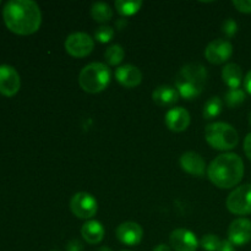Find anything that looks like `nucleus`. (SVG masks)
Returning <instances> with one entry per match:
<instances>
[{
  "instance_id": "obj_4",
  "label": "nucleus",
  "mask_w": 251,
  "mask_h": 251,
  "mask_svg": "<svg viewBox=\"0 0 251 251\" xmlns=\"http://www.w3.org/2000/svg\"><path fill=\"white\" fill-rule=\"evenodd\" d=\"M112 73L104 63H91L78 75V83L85 92L100 93L109 85Z\"/></svg>"
},
{
  "instance_id": "obj_24",
  "label": "nucleus",
  "mask_w": 251,
  "mask_h": 251,
  "mask_svg": "<svg viewBox=\"0 0 251 251\" xmlns=\"http://www.w3.org/2000/svg\"><path fill=\"white\" fill-rule=\"evenodd\" d=\"M247 98L244 91L242 88H235V90H229L226 93L225 102L229 108H237L240 104H243Z\"/></svg>"
},
{
  "instance_id": "obj_31",
  "label": "nucleus",
  "mask_w": 251,
  "mask_h": 251,
  "mask_svg": "<svg viewBox=\"0 0 251 251\" xmlns=\"http://www.w3.org/2000/svg\"><path fill=\"white\" fill-rule=\"evenodd\" d=\"M217 251H235L234 245L229 240H222Z\"/></svg>"
},
{
  "instance_id": "obj_36",
  "label": "nucleus",
  "mask_w": 251,
  "mask_h": 251,
  "mask_svg": "<svg viewBox=\"0 0 251 251\" xmlns=\"http://www.w3.org/2000/svg\"><path fill=\"white\" fill-rule=\"evenodd\" d=\"M123 251H130V250H123Z\"/></svg>"
},
{
  "instance_id": "obj_35",
  "label": "nucleus",
  "mask_w": 251,
  "mask_h": 251,
  "mask_svg": "<svg viewBox=\"0 0 251 251\" xmlns=\"http://www.w3.org/2000/svg\"><path fill=\"white\" fill-rule=\"evenodd\" d=\"M249 124H250V126H251V112H250V114H249Z\"/></svg>"
},
{
  "instance_id": "obj_14",
  "label": "nucleus",
  "mask_w": 251,
  "mask_h": 251,
  "mask_svg": "<svg viewBox=\"0 0 251 251\" xmlns=\"http://www.w3.org/2000/svg\"><path fill=\"white\" fill-rule=\"evenodd\" d=\"M179 163H180L181 169L188 174H190V176H203L207 172L205 159L198 152L189 151L183 153L180 159H179Z\"/></svg>"
},
{
  "instance_id": "obj_23",
  "label": "nucleus",
  "mask_w": 251,
  "mask_h": 251,
  "mask_svg": "<svg viewBox=\"0 0 251 251\" xmlns=\"http://www.w3.org/2000/svg\"><path fill=\"white\" fill-rule=\"evenodd\" d=\"M125 56V50L119 44H113L104 51V59L109 65L117 66L123 61Z\"/></svg>"
},
{
  "instance_id": "obj_30",
  "label": "nucleus",
  "mask_w": 251,
  "mask_h": 251,
  "mask_svg": "<svg viewBox=\"0 0 251 251\" xmlns=\"http://www.w3.org/2000/svg\"><path fill=\"white\" fill-rule=\"evenodd\" d=\"M244 152L248 158L251 161V132L247 135V137L244 140Z\"/></svg>"
},
{
  "instance_id": "obj_32",
  "label": "nucleus",
  "mask_w": 251,
  "mask_h": 251,
  "mask_svg": "<svg viewBox=\"0 0 251 251\" xmlns=\"http://www.w3.org/2000/svg\"><path fill=\"white\" fill-rule=\"evenodd\" d=\"M244 87H245V90H247L248 92H249L250 95H251V70L247 74V76H245V78H244Z\"/></svg>"
},
{
  "instance_id": "obj_22",
  "label": "nucleus",
  "mask_w": 251,
  "mask_h": 251,
  "mask_svg": "<svg viewBox=\"0 0 251 251\" xmlns=\"http://www.w3.org/2000/svg\"><path fill=\"white\" fill-rule=\"evenodd\" d=\"M114 5L117 11L122 16L127 17L132 16L136 12H139V10L142 6V1L141 0H130V1H126V0H117Z\"/></svg>"
},
{
  "instance_id": "obj_34",
  "label": "nucleus",
  "mask_w": 251,
  "mask_h": 251,
  "mask_svg": "<svg viewBox=\"0 0 251 251\" xmlns=\"http://www.w3.org/2000/svg\"><path fill=\"white\" fill-rule=\"evenodd\" d=\"M97 251H113V250L108 247H100V248H98Z\"/></svg>"
},
{
  "instance_id": "obj_10",
  "label": "nucleus",
  "mask_w": 251,
  "mask_h": 251,
  "mask_svg": "<svg viewBox=\"0 0 251 251\" xmlns=\"http://www.w3.org/2000/svg\"><path fill=\"white\" fill-rule=\"evenodd\" d=\"M21 86V80L16 69L7 64L0 65V93L6 97L16 95Z\"/></svg>"
},
{
  "instance_id": "obj_18",
  "label": "nucleus",
  "mask_w": 251,
  "mask_h": 251,
  "mask_svg": "<svg viewBox=\"0 0 251 251\" xmlns=\"http://www.w3.org/2000/svg\"><path fill=\"white\" fill-rule=\"evenodd\" d=\"M104 233L105 230L103 225L96 220L87 221L81 228V235L85 239V242H87L91 245L100 244L104 238Z\"/></svg>"
},
{
  "instance_id": "obj_29",
  "label": "nucleus",
  "mask_w": 251,
  "mask_h": 251,
  "mask_svg": "<svg viewBox=\"0 0 251 251\" xmlns=\"http://www.w3.org/2000/svg\"><path fill=\"white\" fill-rule=\"evenodd\" d=\"M66 251H83V244L78 239H73L66 244Z\"/></svg>"
},
{
  "instance_id": "obj_13",
  "label": "nucleus",
  "mask_w": 251,
  "mask_h": 251,
  "mask_svg": "<svg viewBox=\"0 0 251 251\" xmlns=\"http://www.w3.org/2000/svg\"><path fill=\"white\" fill-rule=\"evenodd\" d=\"M115 235L120 243L129 247H135L140 244L144 237V230L141 226L136 222H124L118 226L115 229Z\"/></svg>"
},
{
  "instance_id": "obj_2",
  "label": "nucleus",
  "mask_w": 251,
  "mask_h": 251,
  "mask_svg": "<svg viewBox=\"0 0 251 251\" xmlns=\"http://www.w3.org/2000/svg\"><path fill=\"white\" fill-rule=\"evenodd\" d=\"M244 176L243 159L233 152H226L216 157L207 167L211 183L220 189H232L242 181Z\"/></svg>"
},
{
  "instance_id": "obj_7",
  "label": "nucleus",
  "mask_w": 251,
  "mask_h": 251,
  "mask_svg": "<svg viewBox=\"0 0 251 251\" xmlns=\"http://www.w3.org/2000/svg\"><path fill=\"white\" fill-rule=\"evenodd\" d=\"M65 50L74 58H85L92 53L95 48V39L85 32H75L66 37Z\"/></svg>"
},
{
  "instance_id": "obj_8",
  "label": "nucleus",
  "mask_w": 251,
  "mask_h": 251,
  "mask_svg": "<svg viewBox=\"0 0 251 251\" xmlns=\"http://www.w3.org/2000/svg\"><path fill=\"white\" fill-rule=\"evenodd\" d=\"M70 210L74 215L81 220H90V218L95 217L96 213L98 211V202L88 193H81L75 194L70 200Z\"/></svg>"
},
{
  "instance_id": "obj_5",
  "label": "nucleus",
  "mask_w": 251,
  "mask_h": 251,
  "mask_svg": "<svg viewBox=\"0 0 251 251\" xmlns=\"http://www.w3.org/2000/svg\"><path fill=\"white\" fill-rule=\"evenodd\" d=\"M205 139L212 149L218 151H229L237 147L239 135L228 123L215 122L206 126Z\"/></svg>"
},
{
  "instance_id": "obj_9",
  "label": "nucleus",
  "mask_w": 251,
  "mask_h": 251,
  "mask_svg": "<svg viewBox=\"0 0 251 251\" xmlns=\"http://www.w3.org/2000/svg\"><path fill=\"white\" fill-rule=\"evenodd\" d=\"M233 55V46L227 39L218 38L208 43V46L205 49V58L211 64H220L226 63L229 60L230 56Z\"/></svg>"
},
{
  "instance_id": "obj_21",
  "label": "nucleus",
  "mask_w": 251,
  "mask_h": 251,
  "mask_svg": "<svg viewBox=\"0 0 251 251\" xmlns=\"http://www.w3.org/2000/svg\"><path fill=\"white\" fill-rule=\"evenodd\" d=\"M222 107H223V100H221L220 97H211L207 102L205 103L203 105V110H202V115L206 120H211L217 118L218 115L221 114L222 112Z\"/></svg>"
},
{
  "instance_id": "obj_15",
  "label": "nucleus",
  "mask_w": 251,
  "mask_h": 251,
  "mask_svg": "<svg viewBox=\"0 0 251 251\" xmlns=\"http://www.w3.org/2000/svg\"><path fill=\"white\" fill-rule=\"evenodd\" d=\"M167 127L174 132L185 131L190 125V114L183 107L172 108L167 112L164 118Z\"/></svg>"
},
{
  "instance_id": "obj_16",
  "label": "nucleus",
  "mask_w": 251,
  "mask_h": 251,
  "mask_svg": "<svg viewBox=\"0 0 251 251\" xmlns=\"http://www.w3.org/2000/svg\"><path fill=\"white\" fill-rule=\"evenodd\" d=\"M115 78L122 86L126 88H134L139 86L142 81V73L139 68L126 64L115 70Z\"/></svg>"
},
{
  "instance_id": "obj_1",
  "label": "nucleus",
  "mask_w": 251,
  "mask_h": 251,
  "mask_svg": "<svg viewBox=\"0 0 251 251\" xmlns=\"http://www.w3.org/2000/svg\"><path fill=\"white\" fill-rule=\"evenodd\" d=\"M2 19L10 31L27 36L39 29L42 12L38 4L32 0H10L2 9Z\"/></svg>"
},
{
  "instance_id": "obj_33",
  "label": "nucleus",
  "mask_w": 251,
  "mask_h": 251,
  "mask_svg": "<svg viewBox=\"0 0 251 251\" xmlns=\"http://www.w3.org/2000/svg\"><path fill=\"white\" fill-rule=\"evenodd\" d=\"M153 251H172V249L168 247V245L159 244V245H157L156 248H154Z\"/></svg>"
},
{
  "instance_id": "obj_19",
  "label": "nucleus",
  "mask_w": 251,
  "mask_h": 251,
  "mask_svg": "<svg viewBox=\"0 0 251 251\" xmlns=\"http://www.w3.org/2000/svg\"><path fill=\"white\" fill-rule=\"evenodd\" d=\"M222 78L229 90L240 88L243 81V71L238 64L229 63L222 69Z\"/></svg>"
},
{
  "instance_id": "obj_26",
  "label": "nucleus",
  "mask_w": 251,
  "mask_h": 251,
  "mask_svg": "<svg viewBox=\"0 0 251 251\" xmlns=\"http://www.w3.org/2000/svg\"><path fill=\"white\" fill-rule=\"evenodd\" d=\"M222 240L215 234H206L201 238L200 245L206 251H217Z\"/></svg>"
},
{
  "instance_id": "obj_20",
  "label": "nucleus",
  "mask_w": 251,
  "mask_h": 251,
  "mask_svg": "<svg viewBox=\"0 0 251 251\" xmlns=\"http://www.w3.org/2000/svg\"><path fill=\"white\" fill-rule=\"evenodd\" d=\"M91 16L98 24H107L108 21L113 19V10L105 2H93L92 6H91Z\"/></svg>"
},
{
  "instance_id": "obj_12",
  "label": "nucleus",
  "mask_w": 251,
  "mask_h": 251,
  "mask_svg": "<svg viewBox=\"0 0 251 251\" xmlns=\"http://www.w3.org/2000/svg\"><path fill=\"white\" fill-rule=\"evenodd\" d=\"M228 240L237 247L248 244L251 240V221L248 218L233 221L228 229Z\"/></svg>"
},
{
  "instance_id": "obj_6",
  "label": "nucleus",
  "mask_w": 251,
  "mask_h": 251,
  "mask_svg": "<svg viewBox=\"0 0 251 251\" xmlns=\"http://www.w3.org/2000/svg\"><path fill=\"white\" fill-rule=\"evenodd\" d=\"M229 212L237 216H247L251 213V184L235 188L228 195L226 201Z\"/></svg>"
},
{
  "instance_id": "obj_11",
  "label": "nucleus",
  "mask_w": 251,
  "mask_h": 251,
  "mask_svg": "<svg viewBox=\"0 0 251 251\" xmlns=\"http://www.w3.org/2000/svg\"><path fill=\"white\" fill-rule=\"evenodd\" d=\"M169 243L176 251H196L200 245L196 235L185 228L173 230L169 237Z\"/></svg>"
},
{
  "instance_id": "obj_27",
  "label": "nucleus",
  "mask_w": 251,
  "mask_h": 251,
  "mask_svg": "<svg viewBox=\"0 0 251 251\" xmlns=\"http://www.w3.org/2000/svg\"><path fill=\"white\" fill-rule=\"evenodd\" d=\"M222 31L227 37H233L238 32V24L233 19H227L222 24Z\"/></svg>"
},
{
  "instance_id": "obj_3",
  "label": "nucleus",
  "mask_w": 251,
  "mask_h": 251,
  "mask_svg": "<svg viewBox=\"0 0 251 251\" xmlns=\"http://www.w3.org/2000/svg\"><path fill=\"white\" fill-rule=\"evenodd\" d=\"M207 81V70L199 63L184 65L176 76V88L179 95L191 100L202 93Z\"/></svg>"
},
{
  "instance_id": "obj_25",
  "label": "nucleus",
  "mask_w": 251,
  "mask_h": 251,
  "mask_svg": "<svg viewBox=\"0 0 251 251\" xmlns=\"http://www.w3.org/2000/svg\"><path fill=\"white\" fill-rule=\"evenodd\" d=\"M114 28L112 26H107V25H102L98 27L95 32V39H97L100 43H108L114 37Z\"/></svg>"
},
{
  "instance_id": "obj_17",
  "label": "nucleus",
  "mask_w": 251,
  "mask_h": 251,
  "mask_svg": "<svg viewBox=\"0 0 251 251\" xmlns=\"http://www.w3.org/2000/svg\"><path fill=\"white\" fill-rule=\"evenodd\" d=\"M179 92L176 87L169 85H162L154 88L152 92V100L159 107H171L179 100Z\"/></svg>"
},
{
  "instance_id": "obj_28",
  "label": "nucleus",
  "mask_w": 251,
  "mask_h": 251,
  "mask_svg": "<svg viewBox=\"0 0 251 251\" xmlns=\"http://www.w3.org/2000/svg\"><path fill=\"white\" fill-rule=\"evenodd\" d=\"M233 5L235 9L244 14H250L251 12V0H234Z\"/></svg>"
}]
</instances>
